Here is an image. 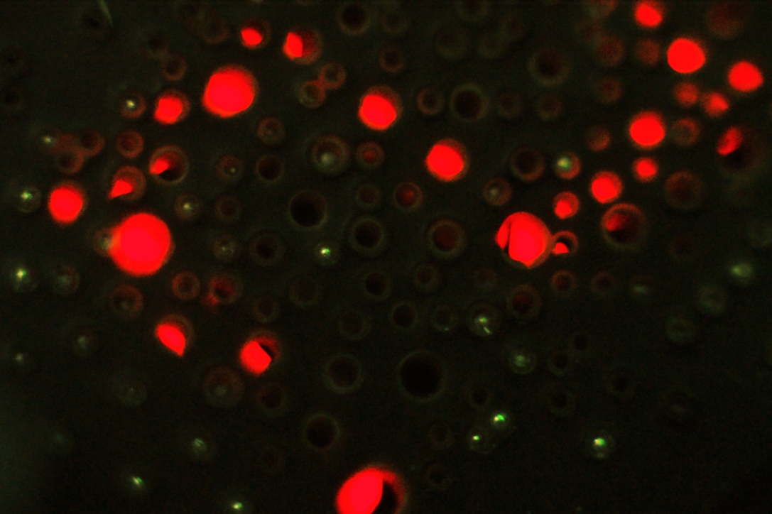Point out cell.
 <instances>
[{
    "instance_id": "10",
    "label": "cell",
    "mask_w": 772,
    "mask_h": 514,
    "mask_svg": "<svg viewBox=\"0 0 772 514\" xmlns=\"http://www.w3.org/2000/svg\"><path fill=\"white\" fill-rule=\"evenodd\" d=\"M698 124L691 118H682L675 121L671 129L673 140L681 146H690L699 136Z\"/></svg>"
},
{
    "instance_id": "13",
    "label": "cell",
    "mask_w": 772,
    "mask_h": 514,
    "mask_svg": "<svg viewBox=\"0 0 772 514\" xmlns=\"http://www.w3.org/2000/svg\"><path fill=\"white\" fill-rule=\"evenodd\" d=\"M474 449L487 452L492 449L491 440L489 434L484 429H479L472 437Z\"/></svg>"
},
{
    "instance_id": "12",
    "label": "cell",
    "mask_w": 772,
    "mask_h": 514,
    "mask_svg": "<svg viewBox=\"0 0 772 514\" xmlns=\"http://www.w3.org/2000/svg\"><path fill=\"white\" fill-rule=\"evenodd\" d=\"M159 336L161 340L172 349L180 350L183 348V337L178 329L168 326L162 327L159 330Z\"/></svg>"
},
{
    "instance_id": "17",
    "label": "cell",
    "mask_w": 772,
    "mask_h": 514,
    "mask_svg": "<svg viewBox=\"0 0 772 514\" xmlns=\"http://www.w3.org/2000/svg\"><path fill=\"white\" fill-rule=\"evenodd\" d=\"M558 166L560 170L562 171H568L571 168L572 163L568 158H563L559 161Z\"/></svg>"
},
{
    "instance_id": "6",
    "label": "cell",
    "mask_w": 772,
    "mask_h": 514,
    "mask_svg": "<svg viewBox=\"0 0 772 514\" xmlns=\"http://www.w3.org/2000/svg\"><path fill=\"white\" fill-rule=\"evenodd\" d=\"M661 56L659 43L653 39L639 40L634 47L633 58L636 64L645 67L656 65Z\"/></svg>"
},
{
    "instance_id": "2",
    "label": "cell",
    "mask_w": 772,
    "mask_h": 514,
    "mask_svg": "<svg viewBox=\"0 0 772 514\" xmlns=\"http://www.w3.org/2000/svg\"><path fill=\"white\" fill-rule=\"evenodd\" d=\"M126 257L143 267H154L164 258L167 250V237L163 229L129 236L124 240Z\"/></svg>"
},
{
    "instance_id": "5",
    "label": "cell",
    "mask_w": 772,
    "mask_h": 514,
    "mask_svg": "<svg viewBox=\"0 0 772 514\" xmlns=\"http://www.w3.org/2000/svg\"><path fill=\"white\" fill-rule=\"evenodd\" d=\"M632 16L638 27L646 31H655L665 22L666 10L660 2L642 0L634 5Z\"/></svg>"
},
{
    "instance_id": "7",
    "label": "cell",
    "mask_w": 772,
    "mask_h": 514,
    "mask_svg": "<svg viewBox=\"0 0 772 514\" xmlns=\"http://www.w3.org/2000/svg\"><path fill=\"white\" fill-rule=\"evenodd\" d=\"M703 112L711 118H719L730 109L729 99L718 91H709L702 94L699 101Z\"/></svg>"
},
{
    "instance_id": "3",
    "label": "cell",
    "mask_w": 772,
    "mask_h": 514,
    "mask_svg": "<svg viewBox=\"0 0 772 514\" xmlns=\"http://www.w3.org/2000/svg\"><path fill=\"white\" fill-rule=\"evenodd\" d=\"M629 133L632 141L638 147L653 148L665 138V123L657 112L641 111L631 119Z\"/></svg>"
},
{
    "instance_id": "9",
    "label": "cell",
    "mask_w": 772,
    "mask_h": 514,
    "mask_svg": "<svg viewBox=\"0 0 772 514\" xmlns=\"http://www.w3.org/2000/svg\"><path fill=\"white\" fill-rule=\"evenodd\" d=\"M672 97L678 106L683 109H690L699 103L702 93L695 82L684 80L674 86Z\"/></svg>"
},
{
    "instance_id": "15",
    "label": "cell",
    "mask_w": 772,
    "mask_h": 514,
    "mask_svg": "<svg viewBox=\"0 0 772 514\" xmlns=\"http://www.w3.org/2000/svg\"><path fill=\"white\" fill-rule=\"evenodd\" d=\"M491 424L499 432H504L511 425V417L504 412H498L491 416Z\"/></svg>"
},
{
    "instance_id": "4",
    "label": "cell",
    "mask_w": 772,
    "mask_h": 514,
    "mask_svg": "<svg viewBox=\"0 0 772 514\" xmlns=\"http://www.w3.org/2000/svg\"><path fill=\"white\" fill-rule=\"evenodd\" d=\"M726 80L734 93L746 95L754 94L763 87L765 76L761 68L754 62L741 59L729 67Z\"/></svg>"
},
{
    "instance_id": "8",
    "label": "cell",
    "mask_w": 772,
    "mask_h": 514,
    "mask_svg": "<svg viewBox=\"0 0 772 514\" xmlns=\"http://www.w3.org/2000/svg\"><path fill=\"white\" fill-rule=\"evenodd\" d=\"M707 23L712 32L723 37L732 35L739 28L737 19L724 9H717L710 11L707 15Z\"/></svg>"
},
{
    "instance_id": "11",
    "label": "cell",
    "mask_w": 772,
    "mask_h": 514,
    "mask_svg": "<svg viewBox=\"0 0 772 514\" xmlns=\"http://www.w3.org/2000/svg\"><path fill=\"white\" fill-rule=\"evenodd\" d=\"M741 141V131L737 128H731L722 137L718 151L722 154H729L738 148Z\"/></svg>"
},
{
    "instance_id": "16",
    "label": "cell",
    "mask_w": 772,
    "mask_h": 514,
    "mask_svg": "<svg viewBox=\"0 0 772 514\" xmlns=\"http://www.w3.org/2000/svg\"><path fill=\"white\" fill-rule=\"evenodd\" d=\"M513 363H515V366H516L518 368H520L521 367L526 368L527 364L529 365L531 361H528V359H527L526 356H523V355L520 354V355H517V357H516L514 359Z\"/></svg>"
},
{
    "instance_id": "1",
    "label": "cell",
    "mask_w": 772,
    "mask_h": 514,
    "mask_svg": "<svg viewBox=\"0 0 772 514\" xmlns=\"http://www.w3.org/2000/svg\"><path fill=\"white\" fill-rule=\"evenodd\" d=\"M708 52L705 45L692 35H680L668 45L665 58L675 74L690 76L699 73L707 65Z\"/></svg>"
},
{
    "instance_id": "14",
    "label": "cell",
    "mask_w": 772,
    "mask_h": 514,
    "mask_svg": "<svg viewBox=\"0 0 772 514\" xmlns=\"http://www.w3.org/2000/svg\"><path fill=\"white\" fill-rule=\"evenodd\" d=\"M635 169L639 175H653L657 171L656 163L649 158H641L636 161Z\"/></svg>"
}]
</instances>
